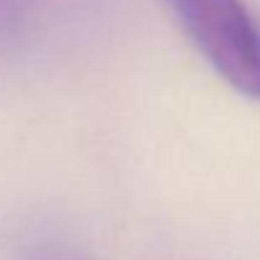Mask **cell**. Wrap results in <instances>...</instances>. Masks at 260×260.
<instances>
[{
	"label": "cell",
	"mask_w": 260,
	"mask_h": 260,
	"mask_svg": "<svg viewBox=\"0 0 260 260\" xmlns=\"http://www.w3.org/2000/svg\"><path fill=\"white\" fill-rule=\"evenodd\" d=\"M34 0H0V44L21 36L28 23Z\"/></svg>",
	"instance_id": "obj_2"
},
{
	"label": "cell",
	"mask_w": 260,
	"mask_h": 260,
	"mask_svg": "<svg viewBox=\"0 0 260 260\" xmlns=\"http://www.w3.org/2000/svg\"><path fill=\"white\" fill-rule=\"evenodd\" d=\"M202 56L237 92L260 100V26L242 0H166Z\"/></svg>",
	"instance_id": "obj_1"
}]
</instances>
